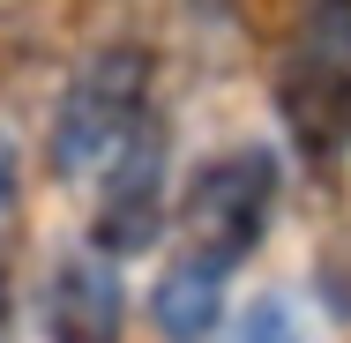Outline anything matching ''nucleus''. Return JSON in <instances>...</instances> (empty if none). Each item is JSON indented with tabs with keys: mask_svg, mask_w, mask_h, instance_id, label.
Wrapping results in <instances>:
<instances>
[{
	"mask_svg": "<svg viewBox=\"0 0 351 343\" xmlns=\"http://www.w3.org/2000/svg\"><path fill=\"white\" fill-rule=\"evenodd\" d=\"M269 112L284 164L306 179H344L351 164V8L314 0L269 53Z\"/></svg>",
	"mask_w": 351,
	"mask_h": 343,
	"instance_id": "nucleus-1",
	"label": "nucleus"
},
{
	"mask_svg": "<svg viewBox=\"0 0 351 343\" xmlns=\"http://www.w3.org/2000/svg\"><path fill=\"white\" fill-rule=\"evenodd\" d=\"M277 209H284V149H269V142H217V149H202L180 172L165 239H172V254L210 262V269L232 276L239 262L262 254Z\"/></svg>",
	"mask_w": 351,
	"mask_h": 343,
	"instance_id": "nucleus-2",
	"label": "nucleus"
},
{
	"mask_svg": "<svg viewBox=\"0 0 351 343\" xmlns=\"http://www.w3.org/2000/svg\"><path fill=\"white\" fill-rule=\"evenodd\" d=\"M142 120H157V53L142 38H97L45 112V172L60 187H90Z\"/></svg>",
	"mask_w": 351,
	"mask_h": 343,
	"instance_id": "nucleus-3",
	"label": "nucleus"
},
{
	"mask_svg": "<svg viewBox=\"0 0 351 343\" xmlns=\"http://www.w3.org/2000/svg\"><path fill=\"white\" fill-rule=\"evenodd\" d=\"M172 142L165 120H142L135 135L120 142L97 179H90V216H82V239L112 262H135L149 246H165V224H172Z\"/></svg>",
	"mask_w": 351,
	"mask_h": 343,
	"instance_id": "nucleus-4",
	"label": "nucleus"
},
{
	"mask_svg": "<svg viewBox=\"0 0 351 343\" xmlns=\"http://www.w3.org/2000/svg\"><path fill=\"white\" fill-rule=\"evenodd\" d=\"M38 321H45V343H128V262L97 254L90 239L68 246L45 269Z\"/></svg>",
	"mask_w": 351,
	"mask_h": 343,
	"instance_id": "nucleus-5",
	"label": "nucleus"
},
{
	"mask_svg": "<svg viewBox=\"0 0 351 343\" xmlns=\"http://www.w3.org/2000/svg\"><path fill=\"white\" fill-rule=\"evenodd\" d=\"M224 306H232V276L210 262H187V254H172L149 283V329L165 343H210Z\"/></svg>",
	"mask_w": 351,
	"mask_h": 343,
	"instance_id": "nucleus-6",
	"label": "nucleus"
},
{
	"mask_svg": "<svg viewBox=\"0 0 351 343\" xmlns=\"http://www.w3.org/2000/svg\"><path fill=\"white\" fill-rule=\"evenodd\" d=\"M232 343H314V321H306V306L291 291H262V298L239 306Z\"/></svg>",
	"mask_w": 351,
	"mask_h": 343,
	"instance_id": "nucleus-7",
	"label": "nucleus"
},
{
	"mask_svg": "<svg viewBox=\"0 0 351 343\" xmlns=\"http://www.w3.org/2000/svg\"><path fill=\"white\" fill-rule=\"evenodd\" d=\"M23 187H30V164H23V142L0 127V231L23 216Z\"/></svg>",
	"mask_w": 351,
	"mask_h": 343,
	"instance_id": "nucleus-8",
	"label": "nucleus"
},
{
	"mask_svg": "<svg viewBox=\"0 0 351 343\" xmlns=\"http://www.w3.org/2000/svg\"><path fill=\"white\" fill-rule=\"evenodd\" d=\"M239 8H247V23H254L262 38H277V30H291V23H299L314 0H239Z\"/></svg>",
	"mask_w": 351,
	"mask_h": 343,
	"instance_id": "nucleus-9",
	"label": "nucleus"
},
{
	"mask_svg": "<svg viewBox=\"0 0 351 343\" xmlns=\"http://www.w3.org/2000/svg\"><path fill=\"white\" fill-rule=\"evenodd\" d=\"M8 321H15V283H8V262H0V343H8Z\"/></svg>",
	"mask_w": 351,
	"mask_h": 343,
	"instance_id": "nucleus-10",
	"label": "nucleus"
},
{
	"mask_svg": "<svg viewBox=\"0 0 351 343\" xmlns=\"http://www.w3.org/2000/svg\"><path fill=\"white\" fill-rule=\"evenodd\" d=\"M30 8H45V0H0V23H15V15H30Z\"/></svg>",
	"mask_w": 351,
	"mask_h": 343,
	"instance_id": "nucleus-11",
	"label": "nucleus"
},
{
	"mask_svg": "<svg viewBox=\"0 0 351 343\" xmlns=\"http://www.w3.org/2000/svg\"><path fill=\"white\" fill-rule=\"evenodd\" d=\"M128 8H149V0H128Z\"/></svg>",
	"mask_w": 351,
	"mask_h": 343,
	"instance_id": "nucleus-12",
	"label": "nucleus"
},
{
	"mask_svg": "<svg viewBox=\"0 0 351 343\" xmlns=\"http://www.w3.org/2000/svg\"><path fill=\"white\" fill-rule=\"evenodd\" d=\"M344 8H351V0H344Z\"/></svg>",
	"mask_w": 351,
	"mask_h": 343,
	"instance_id": "nucleus-13",
	"label": "nucleus"
}]
</instances>
